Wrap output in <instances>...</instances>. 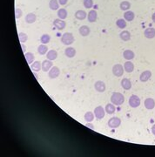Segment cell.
Listing matches in <instances>:
<instances>
[{
    "instance_id": "1",
    "label": "cell",
    "mask_w": 155,
    "mask_h": 157,
    "mask_svg": "<svg viewBox=\"0 0 155 157\" xmlns=\"http://www.w3.org/2000/svg\"><path fill=\"white\" fill-rule=\"evenodd\" d=\"M111 101L113 105L120 106L125 101V97L120 92H113L111 97Z\"/></svg>"
},
{
    "instance_id": "24",
    "label": "cell",
    "mask_w": 155,
    "mask_h": 157,
    "mask_svg": "<svg viewBox=\"0 0 155 157\" xmlns=\"http://www.w3.org/2000/svg\"><path fill=\"white\" fill-rule=\"evenodd\" d=\"M30 68H32V70L33 72H39L42 68V64L39 61H35V62L32 63V66H30Z\"/></svg>"
},
{
    "instance_id": "42",
    "label": "cell",
    "mask_w": 155,
    "mask_h": 157,
    "mask_svg": "<svg viewBox=\"0 0 155 157\" xmlns=\"http://www.w3.org/2000/svg\"><path fill=\"white\" fill-rule=\"evenodd\" d=\"M152 21H153V22L155 23V12H154V13L152 14Z\"/></svg>"
},
{
    "instance_id": "14",
    "label": "cell",
    "mask_w": 155,
    "mask_h": 157,
    "mask_svg": "<svg viewBox=\"0 0 155 157\" xmlns=\"http://www.w3.org/2000/svg\"><path fill=\"white\" fill-rule=\"evenodd\" d=\"M121 86L125 90H130L132 88V82L129 79H123L121 80Z\"/></svg>"
},
{
    "instance_id": "17",
    "label": "cell",
    "mask_w": 155,
    "mask_h": 157,
    "mask_svg": "<svg viewBox=\"0 0 155 157\" xmlns=\"http://www.w3.org/2000/svg\"><path fill=\"white\" fill-rule=\"evenodd\" d=\"M97 18H98V14H97V12L95 10L90 11V12L88 13V21L89 22H91V23L96 22Z\"/></svg>"
},
{
    "instance_id": "28",
    "label": "cell",
    "mask_w": 155,
    "mask_h": 157,
    "mask_svg": "<svg viewBox=\"0 0 155 157\" xmlns=\"http://www.w3.org/2000/svg\"><path fill=\"white\" fill-rule=\"evenodd\" d=\"M119 7H120V9H121L122 11L127 12V11H128V10L131 8V4H130V2H128V1H123V2L120 3Z\"/></svg>"
},
{
    "instance_id": "10",
    "label": "cell",
    "mask_w": 155,
    "mask_h": 157,
    "mask_svg": "<svg viewBox=\"0 0 155 157\" xmlns=\"http://www.w3.org/2000/svg\"><path fill=\"white\" fill-rule=\"evenodd\" d=\"M53 66V63L51 62V60H49V59H46V60H44L42 62V70L44 72H48Z\"/></svg>"
},
{
    "instance_id": "16",
    "label": "cell",
    "mask_w": 155,
    "mask_h": 157,
    "mask_svg": "<svg viewBox=\"0 0 155 157\" xmlns=\"http://www.w3.org/2000/svg\"><path fill=\"white\" fill-rule=\"evenodd\" d=\"M79 33H80L81 36L86 37V36H88V35L90 34L91 30H90V28H89L87 25H82V26L79 28Z\"/></svg>"
},
{
    "instance_id": "32",
    "label": "cell",
    "mask_w": 155,
    "mask_h": 157,
    "mask_svg": "<svg viewBox=\"0 0 155 157\" xmlns=\"http://www.w3.org/2000/svg\"><path fill=\"white\" fill-rule=\"evenodd\" d=\"M116 24L118 28L120 29H124V28H126L127 26V22H126V19H124V18H120V19H118L117 22H116Z\"/></svg>"
},
{
    "instance_id": "20",
    "label": "cell",
    "mask_w": 155,
    "mask_h": 157,
    "mask_svg": "<svg viewBox=\"0 0 155 157\" xmlns=\"http://www.w3.org/2000/svg\"><path fill=\"white\" fill-rule=\"evenodd\" d=\"M65 54L67 58H73L76 55V50L73 47H67L65 51Z\"/></svg>"
},
{
    "instance_id": "2",
    "label": "cell",
    "mask_w": 155,
    "mask_h": 157,
    "mask_svg": "<svg viewBox=\"0 0 155 157\" xmlns=\"http://www.w3.org/2000/svg\"><path fill=\"white\" fill-rule=\"evenodd\" d=\"M75 41L74 36L70 33H65L61 37V42L66 46H70Z\"/></svg>"
},
{
    "instance_id": "4",
    "label": "cell",
    "mask_w": 155,
    "mask_h": 157,
    "mask_svg": "<svg viewBox=\"0 0 155 157\" xmlns=\"http://www.w3.org/2000/svg\"><path fill=\"white\" fill-rule=\"evenodd\" d=\"M124 71H125V69L120 64H116L112 67V73L116 77H121L124 73Z\"/></svg>"
},
{
    "instance_id": "36",
    "label": "cell",
    "mask_w": 155,
    "mask_h": 157,
    "mask_svg": "<svg viewBox=\"0 0 155 157\" xmlns=\"http://www.w3.org/2000/svg\"><path fill=\"white\" fill-rule=\"evenodd\" d=\"M84 5L85 8L90 9L93 5V1H92V0H84Z\"/></svg>"
},
{
    "instance_id": "38",
    "label": "cell",
    "mask_w": 155,
    "mask_h": 157,
    "mask_svg": "<svg viewBox=\"0 0 155 157\" xmlns=\"http://www.w3.org/2000/svg\"><path fill=\"white\" fill-rule=\"evenodd\" d=\"M67 2H68V0H58V3H59L61 5H66Z\"/></svg>"
},
{
    "instance_id": "40",
    "label": "cell",
    "mask_w": 155,
    "mask_h": 157,
    "mask_svg": "<svg viewBox=\"0 0 155 157\" xmlns=\"http://www.w3.org/2000/svg\"><path fill=\"white\" fill-rule=\"evenodd\" d=\"M21 47H22V51H23V52H24V53H25V51H26V46H24V43H21Z\"/></svg>"
},
{
    "instance_id": "35",
    "label": "cell",
    "mask_w": 155,
    "mask_h": 157,
    "mask_svg": "<svg viewBox=\"0 0 155 157\" xmlns=\"http://www.w3.org/2000/svg\"><path fill=\"white\" fill-rule=\"evenodd\" d=\"M18 39H19V41L21 43H24V42H26L28 37H27V35L24 33H18Z\"/></svg>"
},
{
    "instance_id": "12",
    "label": "cell",
    "mask_w": 155,
    "mask_h": 157,
    "mask_svg": "<svg viewBox=\"0 0 155 157\" xmlns=\"http://www.w3.org/2000/svg\"><path fill=\"white\" fill-rule=\"evenodd\" d=\"M144 105H145L146 109L152 110V109H153L155 107V101L153 99H152V98H148V99H146L145 101Z\"/></svg>"
},
{
    "instance_id": "3",
    "label": "cell",
    "mask_w": 155,
    "mask_h": 157,
    "mask_svg": "<svg viewBox=\"0 0 155 157\" xmlns=\"http://www.w3.org/2000/svg\"><path fill=\"white\" fill-rule=\"evenodd\" d=\"M108 126L111 128H117L121 124V120L118 117H112L108 120Z\"/></svg>"
},
{
    "instance_id": "33",
    "label": "cell",
    "mask_w": 155,
    "mask_h": 157,
    "mask_svg": "<svg viewBox=\"0 0 155 157\" xmlns=\"http://www.w3.org/2000/svg\"><path fill=\"white\" fill-rule=\"evenodd\" d=\"M85 120L87 122H91L92 120H94V114H92L91 112H87V113H85Z\"/></svg>"
},
{
    "instance_id": "7",
    "label": "cell",
    "mask_w": 155,
    "mask_h": 157,
    "mask_svg": "<svg viewBox=\"0 0 155 157\" xmlns=\"http://www.w3.org/2000/svg\"><path fill=\"white\" fill-rule=\"evenodd\" d=\"M53 24H54V26H55L58 30H59V31L65 29L66 26V21H64L63 19H60V18L55 19V20L53 21Z\"/></svg>"
},
{
    "instance_id": "34",
    "label": "cell",
    "mask_w": 155,
    "mask_h": 157,
    "mask_svg": "<svg viewBox=\"0 0 155 157\" xmlns=\"http://www.w3.org/2000/svg\"><path fill=\"white\" fill-rule=\"evenodd\" d=\"M50 40H51V37H50V35H48V34H44V35H42V37H41V39H40L41 43L44 44V45L48 44V43L50 42Z\"/></svg>"
},
{
    "instance_id": "31",
    "label": "cell",
    "mask_w": 155,
    "mask_h": 157,
    "mask_svg": "<svg viewBox=\"0 0 155 157\" xmlns=\"http://www.w3.org/2000/svg\"><path fill=\"white\" fill-rule=\"evenodd\" d=\"M58 0H51L50 3H49V7L52 10V11H57L59 7L58 5Z\"/></svg>"
},
{
    "instance_id": "25",
    "label": "cell",
    "mask_w": 155,
    "mask_h": 157,
    "mask_svg": "<svg viewBox=\"0 0 155 157\" xmlns=\"http://www.w3.org/2000/svg\"><path fill=\"white\" fill-rule=\"evenodd\" d=\"M134 12H131V11H127L125 13H124V18L127 21H133L134 19Z\"/></svg>"
},
{
    "instance_id": "26",
    "label": "cell",
    "mask_w": 155,
    "mask_h": 157,
    "mask_svg": "<svg viewBox=\"0 0 155 157\" xmlns=\"http://www.w3.org/2000/svg\"><path fill=\"white\" fill-rule=\"evenodd\" d=\"M58 16L60 19H66L67 18V11L64 8H62V9H59L58 11Z\"/></svg>"
},
{
    "instance_id": "13",
    "label": "cell",
    "mask_w": 155,
    "mask_h": 157,
    "mask_svg": "<svg viewBox=\"0 0 155 157\" xmlns=\"http://www.w3.org/2000/svg\"><path fill=\"white\" fill-rule=\"evenodd\" d=\"M94 87H95L96 91H98V92H105V91H106V84H105L103 81H101V80L97 81V82L95 83V85H94Z\"/></svg>"
},
{
    "instance_id": "39",
    "label": "cell",
    "mask_w": 155,
    "mask_h": 157,
    "mask_svg": "<svg viewBox=\"0 0 155 157\" xmlns=\"http://www.w3.org/2000/svg\"><path fill=\"white\" fill-rule=\"evenodd\" d=\"M85 126H86L87 128H91V129H94V127H93V125H91V124L90 122H88V123H87V124H86Z\"/></svg>"
},
{
    "instance_id": "11",
    "label": "cell",
    "mask_w": 155,
    "mask_h": 157,
    "mask_svg": "<svg viewBox=\"0 0 155 157\" xmlns=\"http://www.w3.org/2000/svg\"><path fill=\"white\" fill-rule=\"evenodd\" d=\"M151 77H152V73H151V71L146 70V71H144V72L140 74L139 80H140L141 82H146L147 80H150Z\"/></svg>"
},
{
    "instance_id": "6",
    "label": "cell",
    "mask_w": 155,
    "mask_h": 157,
    "mask_svg": "<svg viewBox=\"0 0 155 157\" xmlns=\"http://www.w3.org/2000/svg\"><path fill=\"white\" fill-rule=\"evenodd\" d=\"M105 114H106V110L103 108V107L99 106V107H97L95 109H94V114L96 116V119L97 120H102L104 117H105Z\"/></svg>"
},
{
    "instance_id": "41",
    "label": "cell",
    "mask_w": 155,
    "mask_h": 157,
    "mask_svg": "<svg viewBox=\"0 0 155 157\" xmlns=\"http://www.w3.org/2000/svg\"><path fill=\"white\" fill-rule=\"evenodd\" d=\"M152 133L155 135V125H153L152 127Z\"/></svg>"
},
{
    "instance_id": "29",
    "label": "cell",
    "mask_w": 155,
    "mask_h": 157,
    "mask_svg": "<svg viewBox=\"0 0 155 157\" xmlns=\"http://www.w3.org/2000/svg\"><path fill=\"white\" fill-rule=\"evenodd\" d=\"M38 52H39L40 55H45V53L48 52V47H47L45 45L42 44V45H40V46L38 47Z\"/></svg>"
},
{
    "instance_id": "22",
    "label": "cell",
    "mask_w": 155,
    "mask_h": 157,
    "mask_svg": "<svg viewBox=\"0 0 155 157\" xmlns=\"http://www.w3.org/2000/svg\"><path fill=\"white\" fill-rule=\"evenodd\" d=\"M75 18L79 20H84L86 18V12L83 10H79L75 12Z\"/></svg>"
},
{
    "instance_id": "15",
    "label": "cell",
    "mask_w": 155,
    "mask_h": 157,
    "mask_svg": "<svg viewBox=\"0 0 155 157\" xmlns=\"http://www.w3.org/2000/svg\"><path fill=\"white\" fill-rule=\"evenodd\" d=\"M124 69H125V71L127 73H128L133 72V70H134V65H133V63L131 62V61H129V60L127 61L125 63V65H124Z\"/></svg>"
},
{
    "instance_id": "37",
    "label": "cell",
    "mask_w": 155,
    "mask_h": 157,
    "mask_svg": "<svg viewBox=\"0 0 155 157\" xmlns=\"http://www.w3.org/2000/svg\"><path fill=\"white\" fill-rule=\"evenodd\" d=\"M22 15H23L22 10L19 9V8H17V9L15 10V18H16L17 19H18V18H20L22 17Z\"/></svg>"
},
{
    "instance_id": "21",
    "label": "cell",
    "mask_w": 155,
    "mask_h": 157,
    "mask_svg": "<svg viewBox=\"0 0 155 157\" xmlns=\"http://www.w3.org/2000/svg\"><path fill=\"white\" fill-rule=\"evenodd\" d=\"M119 37L123 41H128L131 39V33L128 31H123L122 33L119 34Z\"/></svg>"
},
{
    "instance_id": "8",
    "label": "cell",
    "mask_w": 155,
    "mask_h": 157,
    "mask_svg": "<svg viewBox=\"0 0 155 157\" xmlns=\"http://www.w3.org/2000/svg\"><path fill=\"white\" fill-rule=\"evenodd\" d=\"M60 74V70L58 67H52L49 71V77L50 79H56Z\"/></svg>"
},
{
    "instance_id": "30",
    "label": "cell",
    "mask_w": 155,
    "mask_h": 157,
    "mask_svg": "<svg viewBox=\"0 0 155 157\" xmlns=\"http://www.w3.org/2000/svg\"><path fill=\"white\" fill-rule=\"evenodd\" d=\"M106 112L108 114H112L114 112H115V110H116V108H115V107H114V105L112 103H109V104H107L106 106Z\"/></svg>"
},
{
    "instance_id": "19",
    "label": "cell",
    "mask_w": 155,
    "mask_h": 157,
    "mask_svg": "<svg viewBox=\"0 0 155 157\" xmlns=\"http://www.w3.org/2000/svg\"><path fill=\"white\" fill-rule=\"evenodd\" d=\"M123 56L127 60H132V59L134 58L135 54L132 50H126L125 52H123Z\"/></svg>"
},
{
    "instance_id": "43",
    "label": "cell",
    "mask_w": 155,
    "mask_h": 157,
    "mask_svg": "<svg viewBox=\"0 0 155 157\" xmlns=\"http://www.w3.org/2000/svg\"><path fill=\"white\" fill-rule=\"evenodd\" d=\"M33 73H34V75H35V77H36V79H38V77H39V76H38V74H37V73H36V72H33Z\"/></svg>"
},
{
    "instance_id": "18",
    "label": "cell",
    "mask_w": 155,
    "mask_h": 157,
    "mask_svg": "<svg viewBox=\"0 0 155 157\" xmlns=\"http://www.w3.org/2000/svg\"><path fill=\"white\" fill-rule=\"evenodd\" d=\"M36 19H37V16L34 13H32V12L28 13L25 16V21L28 24H33L36 21Z\"/></svg>"
},
{
    "instance_id": "9",
    "label": "cell",
    "mask_w": 155,
    "mask_h": 157,
    "mask_svg": "<svg viewBox=\"0 0 155 157\" xmlns=\"http://www.w3.org/2000/svg\"><path fill=\"white\" fill-rule=\"evenodd\" d=\"M144 35L146 39H153L155 37V29L152 27L146 29L144 31Z\"/></svg>"
},
{
    "instance_id": "23",
    "label": "cell",
    "mask_w": 155,
    "mask_h": 157,
    "mask_svg": "<svg viewBox=\"0 0 155 157\" xmlns=\"http://www.w3.org/2000/svg\"><path fill=\"white\" fill-rule=\"evenodd\" d=\"M46 57H47V59H49V60H51V61L55 60L58 58V52L55 50H51L47 52Z\"/></svg>"
},
{
    "instance_id": "5",
    "label": "cell",
    "mask_w": 155,
    "mask_h": 157,
    "mask_svg": "<svg viewBox=\"0 0 155 157\" xmlns=\"http://www.w3.org/2000/svg\"><path fill=\"white\" fill-rule=\"evenodd\" d=\"M129 105L133 108H136L140 105V99L137 95H132L129 99Z\"/></svg>"
},
{
    "instance_id": "27",
    "label": "cell",
    "mask_w": 155,
    "mask_h": 157,
    "mask_svg": "<svg viewBox=\"0 0 155 157\" xmlns=\"http://www.w3.org/2000/svg\"><path fill=\"white\" fill-rule=\"evenodd\" d=\"M24 57H25V59H26L28 64H32V63L34 61L35 57H34V54L32 52H25Z\"/></svg>"
}]
</instances>
